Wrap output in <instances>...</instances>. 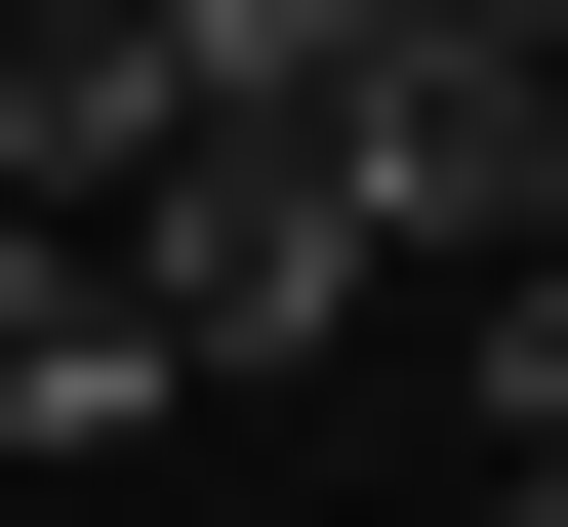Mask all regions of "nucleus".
I'll return each mask as SVG.
<instances>
[{
  "instance_id": "obj_1",
  "label": "nucleus",
  "mask_w": 568,
  "mask_h": 527,
  "mask_svg": "<svg viewBox=\"0 0 568 527\" xmlns=\"http://www.w3.org/2000/svg\"><path fill=\"white\" fill-rule=\"evenodd\" d=\"M528 244H568V41L447 0V41L366 82V284H528Z\"/></svg>"
},
{
  "instance_id": "obj_2",
  "label": "nucleus",
  "mask_w": 568,
  "mask_h": 527,
  "mask_svg": "<svg viewBox=\"0 0 568 527\" xmlns=\"http://www.w3.org/2000/svg\"><path fill=\"white\" fill-rule=\"evenodd\" d=\"M0 446H163V325H122V244H0Z\"/></svg>"
},
{
  "instance_id": "obj_3",
  "label": "nucleus",
  "mask_w": 568,
  "mask_h": 527,
  "mask_svg": "<svg viewBox=\"0 0 568 527\" xmlns=\"http://www.w3.org/2000/svg\"><path fill=\"white\" fill-rule=\"evenodd\" d=\"M447 325H487V406H528V487H568V244H528V284H447Z\"/></svg>"
},
{
  "instance_id": "obj_4",
  "label": "nucleus",
  "mask_w": 568,
  "mask_h": 527,
  "mask_svg": "<svg viewBox=\"0 0 568 527\" xmlns=\"http://www.w3.org/2000/svg\"><path fill=\"white\" fill-rule=\"evenodd\" d=\"M487 41H568V0H487Z\"/></svg>"
},
{
  "instance_id": "obj_5",
  "label": "nucleus",
  "mask_w": 568,
  "mask_h": 527,
  "mask_svg": "<svg viewBox=\"0 0 568 527\" xmlns=\"http://www.w3.org/2000/svg\"><path fill=\"white\" fill-rule=\"evenodd\" d=\"M528 527H568V487H528Z\"/></svg>"
}]
</instances>
